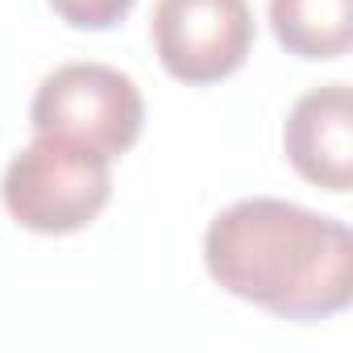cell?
Listing matches in <instances>:
<instances>
[{
    "label": "cell",
    "mask_w": 353,
    "mask_h": 353,
    "mask_svg": "<svg viewBox=\"0 0 353 353\" xmlns=\"http://www.w3.org/2000/svg\"><path fill=\"white\" fill-rule=\"evenodd\" d=\"M30 125L42 137H63L112 162L137 145L145 100L141 88L108 63H63L38 83Z\"/></svg>",
    "instance_id": "cell-3"
},
{
    "label": "cell",
    "mask_w": 353,
    "mask_h": 353,
    "mask_svg": "<svg viewBox=\"0 0 353 353\" xmlns=\"http://www.w3.org/2000/svg\"><path fill=\"white\" fill-rule=\"evenodd\" d=\"M204 266L229 295L295 324L328 320L353 299L349 225L274 196L216 212L204 233Z\"/></svg>",
    "instance_id": "cell-1"
},
{
    "label": "cell",
    "mask_w": 353,
    "mask_h": 353,
    "mask_svg": "<svg viewBox=\"0 0 353 353\" xmlns=\"http://www.w3.org/2000/svg\"><path fill=\"white\" fill-rule=\"evenodd\" d=\"M0 200L9 216L42 237H67L88 229L112 200V162L63 137L34 133L0 179Z\"/></svg>",
    "instance_id": "cell-2"
},
{
    "label": "cell",
    "mask_w": 353,
    "mask_h": 353,
    "mask_svg": "<svg viewBox=\"0 0 353 353\" xmlns=\"http://www.w3.org/2000/svg\"><path fill=\"white\" fill-rule=\"evenodd\" d=\"M154 54L179 83H221L254 50L250 0H158L150 21Z\"/></svg>",
    "instance_id": "cell-4"
},
{
    "label": "cell",
    "mask_w": 353,
    "mask_h": 353,
    "mask_svg": "<svg viewBox=\"0 0 353 353\" xmlns=\"http://www.w3.org/2000/svg\"><path fill=\"white\" fill-rule=\"evenodd\" d=\"M270 30L295 59H341L353 46V0H270Z\"/></svg>",
    "instance_id": "cell-6"
},
{
    "label": "cell",
    "mask_w": 353,
    "mask_h": 353,
    "mask_svg": "<svg viewBox=\"0 0 353 353\" xmlns=\"http://www.w3.org/2000/svg\"><path fill=\"white\" fill-rule=\"evenodd\" d=\"M287 162L307 183L345 196L353 188V96L349 83L303 92L283 125Z\"/></svg>",
    "instance_id": "cell-5"
},
{
    "label": "cell",
    "mask_w": 353,
    "mask_h": 353,
    "mask_svg": "<svg viewBox=\"0 0 353 353\" xmlns=\"http://www.w3.org/2000/svg\"><path fill=\"white\" fill-rule=\"evenodd\" d=\"M137 0H50V9L71 30H112L129 17Z\"/></svg>",
    "instance_id": "cell-7"
}]
</instances>
